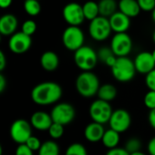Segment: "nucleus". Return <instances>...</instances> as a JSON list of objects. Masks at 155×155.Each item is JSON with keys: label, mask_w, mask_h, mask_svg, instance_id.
Returning a JSON list of instances; mask_svg holds the SVG:
<instances>
[{"label": "nucleus", "mask_w": 155, "mask_h": 155, "mask_svg": "<svg viewBox=\"0 0 155 155\" xmlns=\"http://www.w3.org/2000/svg\"><path fill=\"white\" fill-rule=\"evenodd\" d=\"M63 95L62 87L55 82H43L31 91L32 101L40 106L56 104Z\"/></svg>", "instance_id": "1"}, {"label": "nucleus", "mask_w": 155, "mask_h": 155, "mask_svg": "<svg viewBox=\"0 0 155 155\" xmlns=\"http://www.w3.org/2000/svg\"><path fill=\"white\" fill-rule=\"evenodd\" d=\"M100 86L99 78L92 71L82 72L75 80V89L84 98H92L97 95Z\"/></svg>", "instance_id": "2"}, {"label": "nucleus", "mask_w": 155, "mask_h": 155, "mask_svg": "<svg viewBox=\"0 0 155 155\" xmlns=\"http://www.w3.org/2000/svg\"><path fill=\"white\" fill-rule=\"evenodd\" d=\"M114 78L120 83H128L132 81L136 74L135 65L129 57H117L116 63L111 68Z\"/></svg>", "instance_id": "3"}, {"label": "nucleus", "mask_w": 155, "mask_h": 155, "mask_svg": "<svg viewBox=\"0 0 155 155\" xmlns=\"http://www.w3.org/2000/svg\"><path fill=\"white\" fill-rule=\"evenodd\" d=\"M74 60L76 66L83 72L92 71L97 64V53L90 46L84 45L74 52Z\"/></svg>", "instance_id": "4"}, {"label": "nucleus", "mask_w": 155, "mask_h": 155, "mask_svg": "<svg viewBox=\"0 0 155 155\" xmlns=\"http://www.w3.org/2000/svg\"><path fill=\"white\" fill-rule=\"evenodd\" d=\"M113 112L114 110L110 103L101 99L94 100L89 107V115L92 121L101 124L109 123Z\"/></svg>", "instance_id": "5"}, {"label": "nucleus", "mask_w": 155, "mask_h": 155, "mask_svg": "<svg viewBox=\"0 0 155 155\" xmlns=\"http://www.w3.org/2000/svg\"><path fill=\"white\" fill-rule=\"evenodd\" d=\"M62 42L64 46L69 51L75 52L84 43V34L79 26L69 25L66 27L62 35Z\"/></svg>", "instance_id": "6"}, {"label": "nucleus", "mask_w": 155, "mask_h": 155, "mask_svg": "<svg viewBox=\"0 0 155 155\" xmlns=\"http://www.w3.org/2000/svg\"><path fill=\"white\" fill-rule=\"evenodd\" d=\"M50 114L54 123L65 126L74 120L75 109L69 103H58L54 105Z\"/></svg>", "instance_id": "7"}, {"label": "nucleus", "mask_w": 155, "mask_h": 155, "mask_svg": "<svg viewBox=\"0 0 155 155\" xmlns=\"http://www.w3.org/2000/svg\"><path fill=\"white\" fill-rule=\"evenodd\" d=\"M112 32L109 18L99 15L94 20L90 21L89 25V35L90 36L98 42L106 40Z\"/></svg>", "instance_id": "8"}, {"label": "nucleus", "mask_w": 155, "mask_h": 155, "mask_svg": "<svg viewBox=\"0 0 155 155\" xmlns=\"http://www.w3.org/2000/svg\"><path fill=\"white\" fill-rule=\"evenodd\" d=\"M32 136V125L25 119L14 121L10 126V137L17 144L25 143Z\"/></svg>", "instance_id": "9"}, {"label": "nucleus", "mask_w": 155, "mask_h": 155, "mask_svg": "<svg viewBox=\"0 0 155 155\" xmlns=\"http://www.w3.org/2000/svg\"><path fill=\"white\" fill-rule=\"evenodd\" d=\"M112 51L117 57L127 56L133 49V41L127 33L115 34L111 41Z\"/></svg>", "instance_id": "10"}, {"label": "nucleus", "mask_w": 155, "mask_h": 155, "mask_svg": "<svg viewBox=\"0 0 155 155\" xmlns=\"http://www.w3.org/2000/svg\"><path fill=\"white\" fill-rule=\"evenodd\" d=\"M108 124L111 129L118 132L119 134H123L131 127L132 116L127 110L117 109L113 112Z\"/></svg>", "instance_id": "11"}, {"label": "nucleus", "mask_w": 155, "mask_h": 155, "mask_svg": "<svg viewBox=\"0 0 155 155\" xmlns=\"http://www.w3.org/2000/svg\"><path fill=\"white\" fill-rule=\"evenodd\" d=\"M63 17L69 25L79 26L85 20L83 5L75 2L65 5L63 8Z\"/></svg>", "instance_id": "12"}, {"label": "nucleus", "mask_w": 155, "mask_h": 155, "mask_svg": "<svg viewBox=\"0 0 155 155\" xmlns=\"http://www.w3.org/2000/svg\"><path fill=\"white\" fill-rule=\"evenodd\" d=\"M32 45V38L30 35H25V33L16 32L12 35L9 38L8 47L10 51L16 54H25L27 52Z\"/></svg>", "instance_id": "13"}, {"label": "nucleus", "mask_w": 155, "mask_h": 155, "mask_svg": "<svg viewBox=\"0 0 155 155\" xmlns=\"http://www.w3.org/2000/svg\"><path fill=\"white\" fill-rule=\"evenodd\" d=\"M135 69L139 74H147L155 69V61L153 54L150 52H141L134 60Z\"/></svg>", "instance_id": "14"}, {"label": "nucleus", "mask_w": 155, "mask_h": 155, "mask_svg": "<svg viewBox=\"0 0 155 155\" xmlns=\"http://www.w3.org/2000/svg\"><path fill=\"white\" fill-rule=\"evenodd\" d=\"M53 123L54 122L51 114L44 111L35 112L30 118V124L32 127L38 131H48Z\"/></svg>", "instance_id": "15"}, {"label": "nucleus", "mask_w": 155, "mask_h": 155, "mask_svg": "<svg viewBox=\"0 0 155 155\" xmlns=\"http://www.w3.org/2000/svg\"><path fill=\"white\" fill-rule=\"evenodd\" d=\"M130 19V17H128L122 12L117 11L109 18L112 31L115 32V34L126 33V31L129 29L131 25Z\"/></svg>", "instance_id": "16"}, {"label": "nucleus", "mask_w": 155, "mask_h": 155, "mask_svg": "<svg viewBox=\"0 0 155 155\" xmlns=\"http://www.w3.org/2000/svg\"><path fill=\"white\" fill-rule=\"evenodd\" d=\"M105 129L104 127V124L92 122L88 124L84 131V138L89 142V143H99L102 141L103 136L104 134Z\"/></svg>", "instance_id": "17"}, {"label": "nucleus", "mask_w": 155, "mask_h": 155, "mask_svg": "<svg viewBox=\"0 0 155 155\" xmlns=\"http://www.w3.org/2000/svg\"><path fill=\"white\" fill-rule=\"evenodd\" d=\"M17 25V18L12 14H5L0 18V34L5 36H11L15 33Z\"/></svg>", "instance_id": "18"}, {"label": "nucleus", "mask_w": 155, "mask_h": 155, "mask_svg": "<svg viewBox=\"0 0 155 155\" xmlns=\"http://www.w3.org/2000/svg\"><path fill=\"white\" fill-rule=\"evenodd\" d=\"M42 68L47 72H53L59 66V56L53 51H46L40 57Z\"/></svg>", "instance_id": "19"}, {"label": "nucleus", "mask_w": 155, "mask_h": 155, "mask_svg": "<svg viewBox=\"0 0 155 155\" xmlns=\"http://www.w3.org/2000/svg\"><path fill=\"white\" fill-rule=\"evenodd\" d=\"M118 8L120 12L130 18L137 16L141 12L137 0H120L118 3Z\"/></svg>", "instance_id": "20"}, {"label": "nucleus", "mask_w": 155, "mask_h": 155, "mask_svg": "<svg viewBox=\"0 0 155 155\" xmlns=\"http://www.w3.org/2000/svg\"><path fill=\"white\" fill-rule=\"evenodd\" d=\"M120 139H121L120 134L110 128V129L105 130L101 142L105 148H107L108 150H111V149H114L118 147Z\"/></svg>", "instance_id": "21"}, {"label": "nucleus", "mask_w": 155, "mask_h": 155, "mask_svg": "<svg viewBox=\"0 0 155 155\" xmlns=\"http://www.w3.org/2000/svg\"><path fill=\"white\" fill-rule=\"evenodd\" d=\"M98 6L100 15L110 18L114 13L117 12L118 4L115 0H100L98 2Z\"/></svg>", "instance_id": "22"}, {"label": "nucleus", "mask_w": 155, "mask_h": 155, "mask_svg": "<svg viewBox=\"0 0 155 155\" xmlns=\"http://www.w3.org/2000/svg\"><path fill=\"white\" fill-rule=\"evenodd\" d=\"M98 99L110 103L111 101L114 100L117 96V89L114 85L111 84H102L97 93Z\"/></svg>", "instance_id": "23"}, {"label": "nucleus", "mask_w": 155, "mask_h": 155, "mask_svg": "<svg viewBox=\"0 0 155 155\" xmlns=\"http://www.w3.org/2000/svg\"><path fill=\"white\" fill-rule=\"evenodd\" d=\"M83 11H84L85 19H87L89 21L94 20V18H96L100 15L98 3L92 1V0L87 1L83 5Z\"/></svg>", "instance_id": "24"}, {"label": "nucleus", "mask_w": 155, "mask_h": 155, "mask_svg": "<svg viewBox=\"0 0 155 155\" xmlns=\"http://www.w3.org/2000/svg\"><path fill=\"white\" fill-rule=\"evenodd\" d=\"M38 155H60V147L54 140H47L42 143Z\"/></svg>", "instance_id": "25"}, {"label": "nucleus", "mask_w": 155, "mask_h": 155, "mask_svg": "<svg viewBox=\"0 0 155 155\" xmlns=\"http://www.w3.org/2000/svg\"><path fill=\"white\" fill-rule=\"evenodd\" d=\"M24 9L30 16H36L41 12V5L38 0H25L24 2Z\"/></svg>", "instance_id": "26"}, {"label": "nucleus", "mask_w": 155, "mask_h": 155, "mask_svg": "<svg viewBox=\"0 0 155 155\" xmlns=\"http://www.w3.org/2000/svg\"><path fill=\"white\" fill-rule=\"evenodd\" d=\"M64 155H88V153L84 145L79 143H74L67 147Z\"/></svg>", "instance_id": "27"}, {"label": "nucleus", "mask_w": 155, "mask_h": 155, "mask_svg": "<svg viewBox=\"0 0 155 155\" xmlns=\"http://www.w3.org/2000/svg\"><path fill=\"white\" fill-rule=\"evenodd\" d=\"M47 132H48L49 136L53 140H58L64 134V126L60 124L53 123V124L50 126V128Z\"/></svg>", "instance_id": "28"}, {"label": "nucleus", "mask_w": 155, "mask_h": 155, "mask_svg": "<svg viewBox=\"0 0 155 155\" xmlns=\"http://www.w3.org/2000/svg\"><path fill=\"white\" fill-rule=\"evenodd\" d=\"M141 148H142V143H141V141L138 138H135V137L130 138L126 142L125 146H124V149L130 154L134 153H136V152H140Z\"/></svg>", "instance_id": "29"}, {"label": "nucleus", "mask_w": 155, "mask_h": 155, "mask_svg": "<svg viewBox=\"0 0 155 155\" xmlns=\"http://www.w3.org/2000/svg\"><path fill=\"white\" fill-rule=\"evenodd\" d=\"M36 28H37V25L36 23L34 21V20H31V19H28V20H25L23 25H22V32L25 33V35H32L35 33L36 31Z\"/></svg>", "instance_id": "30"}, {"label": "nucleus", "mask_w": 155, "mask_h": 155, "mask_svg": "<svg viewBox=\"0 0 155 155\" xmlns=\"http://www.w3.org/2000/svg\"><path fill=\"white\" fill-rule=\"evenodd\" d=\"M97 55H98V59L100 61H102L104 64H105L106 61L110 57H112V56H114L115 54L112 51L111 47H102V48L99 49V51L97 53Z\"/></svg>", "instance_id": "31"}, {"label": "nucleus", "mask_w": 155, "mask_h": 155, "mask_svg": "<svg viewBox=\"0 0 155 155\" xmlns=\"http://www.w3.org/2000/svg\"><path fill=\"white\" fill-rule=\"evenodd\" d=\"M143 103L144 105L151 111L155 109V91H151L149 90L143 98Z\"/></svg>", "instance_id": "32"}, {"label": "nucleus", "mask_w": 155, "mask_h": 155, "mask_svg": "<svg viewBox=\"0 0 155 155\" xmlns=\"http://www.w3.org/2000/svg\"><path fill=\"white\" fill-rule=\"evenodd\" d=\"M42 143H41V141L39 140V138H37V137H35V136H34V135H32V136L26 141V143H25V144H26L33 152H38L39 149H40L41 146H42Z\"/></svg>", "instance_id": "33"}, {"label": "nucleus", "mask_w": 155, "mask_h": 155, "mask_svg": "<svg viewBox=\"0 0 155 155\" xmlns=\"http://www.w3.org/2000/svg\"><path fill=\"white\" fill-rule=\"evenodd\" d=\"M141 10L152 12L155 8V0H137Z\"/></svg>", "instance_id": "34"}, {"label": "nucleus", "mask_w": 155, "mask_h": 155, "mask_svg": "<svg viewBox=\"0 0 155 155\" xmlns=\"http://www.w3.org/2000/svg\"><path fill=\"white\" fill-rule=\"evenodd\" d=\"M145 84L149 90L155 91V69L145 75Z\"/></svg>", "instance_id": "35"}, {"label": "nucleus", "mask_w": 155, "mask_h": 155, "mask_svg": "<svg viewBox=\"0 0 155 155\" xmlns=\"http://www.w3.org/2000/svg\"><path fill=\"white\" fill-rule=\"evenodd\" d=\"M15 155H34V152L25 144H18L17 148L15 149Z\"/></svg>", "instance_id": "36"}, {"label": "nucleus", "mask_w": 155, "mask_h": 155, "mask_svg": "<svg viewBox=\"0 0 155 155\" xmlns=\"http://www.w3.org/2000/svg\"><path fill=\"white\" fill-rule=\"evenodd\" d=\"M105 155H130V153L124 148L116 147L114 149L108 150Z\"/></svg>", "instance_id": "37"}, {"label": "nucleus", "mask_w": 155, "mask_h": 155, "mask_svg": "<svg viewBox=\"0 0 155 155\" xmlns=\"http://www.w3.org/2000/svg\"><path fill=\"white\" fill-rule=\"evenodd\" d=\"M147 151L149 155H155V136L149 141L147 144Z\"/></svg>", "instance_id": "38"}, {"label": "nucleus", "mask_w": 155, "mask_h": 155, "mask_svg": "<svg viewBox=\"0 0 155 155\" xmlns=\"http://www.w3.org/2000/svg\"><path fill=\"white\" fill-rule=\"evenodd\" d=\"M148 121L151 125V127L155 130V109L151 110L148 115Z\"/></svg>", "instance_id": "39"}, {"label": "nucleus", "mask_w": 155, "mask_h": 155, "mask_svg": "<svg viewBox=\"0 0 155 155\" xmlns=\"http://www.w3.org/2000/svg\"><path fill=\"white\" fill-rule=\"evenodd\" d=\"M6 65V59L5 55L3 51H0V71H3Z\"/></svg>", "instance_id": "40"}, {"label": "nucleus", "mask_w": 155, "mask_h": 155, "mask_svg": "<svg viewBox=\"0 0 155 155\" xmlns=\"http://www.w3.org/2000/svg\"><path fill=\"white\" fill-rule=\"evenodd\" d=\"M6 87V79L4 74H0V93H3Z\"/></svg>", "instance_id": "41"}, {"label": "nucleus", "mask_w": 155, "mask_h": 155, "mask_svg": "<svg viewBox=\"0 0 155 155\" xmlns=\"http://www.w3.org/2000/svg\"><path fill=\"white\" fill-rule=\"evenodd\" d=\"M12 1L13 0H0V6H1V8H3V9L8 8L11 5Z\"/></svg>", "instance_id": "42"}, {"label": "nucleus", "mask_w": 155, "mask_h": 155, "mask_svg": "<svg viewBox=\"0 0 155 155\" xmlns=\"http://www.w3.org/2000/svg\"><path fill=\"white\" fill-rule=\"evenodd\" d=\"M130 155H147V154H145L144 153H143V152H136V153H131Z\"/></svg>", "instance_id": "43"}, {"label": "nucleus", "mask_w": 155, "mask_h": 155, "mask_svg": "<svg viewBox=\"0 0 155 155\" xmlns=\"http://www.w3.org/2000/svg\"><path fill=\"white\" fill-rule=\"evenodd\" d=\"M152 18H153V22L155 23V8L152 11Z\"/></svg>", "instance_id": "44"}, {"label": "nucleus", "mask_w": 155, "mask_h": 155, "mask_svg": "<svg viewBox=\"0 0 155 155\" xmlns=\"http://www.w3.org/2000/svg\"><path fill=\"white\" fill-rule=\"evenodd\" d=\"M153 42L155 43V30L154 32H153Z\"/></svg>", "instance_id": "45"}, {"label": "nucleus", "mask_w": 155, "mask_h": 155, "mask_svg": "<svg viewBox=\"0 0 155 155\" xmlns=\"http://www.w3.org/2000/svg\"><path fill=\"white\" fill-rule=\"evenodd\" d=\"M152 54H153V59H154V61H155V49L153 51V53H152Z\"/></svg>", "instance_id": "46"}]
</instances>
